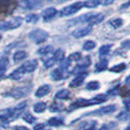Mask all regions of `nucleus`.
I'll list each match as a JSON object with an SVG mask.
<instances>
[{"label": "nucleus", "instance_id": "nucleus-1", "mask_svg": "<svg viewBox=\"0 0 130 130\" xmlns=\"http://www.w3.org/2000/svg\"><path fill=\"white\" fill-rule=\"evenodd\" d=\"M106 100H107V97L104 94H99V95L91 98L89 100L81 98V99H78L77 101H75L74 103L71 104L69 110L72 111V110H76V109L83 108V107H87V106H91V105H95V104H100L104 101H106Z\"/></svg>", "mask_w": 130, "mask_h": 130}, {"label": "nucleus", "instance_id": "nucleus-2", "mask_svg": "<svg viewBox=\"0 0 130 130\" xmlns=\"http://www.w3.org/2000/svg\"><path fill=\"white\" fill-rule=\"evenodd\" d=\"M29 38L34 43L41 44L47 41V39L49 38V34L43 29H35L29 33Z\"/></svg>", "mask_w": 130, "mask_h": 130}, {"label": "nucleus", "instance_id": "nucleus-3", "mask_svg": "<svg viewBox=\"0 0 130 130\" xmlns=\"http://www.w3.org/2000/svg\"><path fill=\"white\" fill-rule=\"evenodd\" d=\"M83 7H84V2H81V1L75 2V3L71 4V5L64 7V8L60 11V16L61 17L71 16V15L77 13L78 11H80Z\"/></svg>", "mask_w": 130, "mask_h": 130}, {"label": "nucleus", "instance_id": "nucleus-4", "mask_svg": "<svg viewBox=\"0 0 130 130\" xmlns=\"http://www.w3.org/2000/svg\"><path fill=\"white\" fill-rule=\"evenodd\" d=\"M30 89H31V87H30V86H24V87H16V88L12 89L11 91L9 92V95L12 96L13 98H16V99L22 98V97H24V96H26L27 94L30 92Z\"/></svg>", "mask_w": 130, "mask_h": 130}, {"label": "nucleus", "instance_id": "nucleus-5", "mask_svg": "<svg viewBox=\"0 0 130 130\" xmlns=\"http://www.w3.org/2000/svg\"><path fill=\"white\" fill-rule=\"evenodd\" d=\"M22 18L17 17L14 18L13 20L9 21V22H0V29L1 30H9V29H14L19 27L22 24Z\"/></svg>", "mask_w": 130, "mask_h": 130}, {"label": "nucleus", "instance_id": "nucleus-6", "mask_svg": "<svg viewBox=\"0 0 130 130\" xmlns=\"http://www.w3.org/2000/svg\"><path fill=\"white\" fill-rule=\"evenodd\" d=\"M116 110H117V106L116 105H108V106L102 107V108H100L99 110H96L94 112L87 113L86 116H87V115H108L111 114V113H114Z\"/></svg>", "mask_w": 130, "mask_h": 130}, {"label": "nucleus", "instance_id": "nucleus-7", "mask_svg": "<svg viewBox=\"0 0 130 130\" xmlns=\"http://www.w3.org/2000/svg\"><path fill=\"white\" fill-rule=\"evenodd\" d=\"M92 28L91 26H85V27H81V28H78L76 30H74L73 32L71 33L72 34V36L74 37V38H82V37H85V36H87V34H89V33L91 32Z\"/></svg>", "mask_w": 130, "mask_h": 130}, {"label": "nucleus", "instance_id": "nucleus-8", "mask_svg": "<svg viewBox=\"0 0 130 130\" xmlns=\"http://www.w3.org/2000/svg\"><path fill=\"white\" fill-rule=\"evenodd\" d=\"M42 4V0H23L22 7L27 10H33L38 8Z\"/></svg>", "mask_w": 130, "mask_h": 130}, {"label": "nucleus", "instance_id": "nucleus-9", "mask_svg": "<svg viewBox=\"0 0 130 130\" xmlns=\"http://www.w3.org/2000/svg\"><path fill=\"white\" fill-rule=\"evenodd\" d=\"M89 64H90V59H89L88 57H87V58H86V61H85L84 63L77 65L76 67L73 69L72 73H73V74H79V75L82 74V73H85L84 71L86 70L87 67L89 66Z\"/></svg>", "mask_w": 130, "mask_h": 130}, {"label": "nucleus", "instance_id": "nucleus-10", "mask_svg": "<svg viewBox=\"0 0 130 130\" xmlns=\"http://www.w3.org/2000/svg\"><path fill=\"white\" fill-rule=\"evenodd\" d=\"M56 9L55 8H53V7H51V8H47L46 10H44L43 13H42V18L44 19V21L45 22H47V21H50V20H52L54 17H55L56 15Z\"/></svg>", "mask_w": 130, "mask_h": 130}, {"label": "nucleus", "instance_id": "nucleus-11", "mask_svg": "<svg viewBox=\"0 0 130 130\" xmlns=\"http://www.w3.org/2000/svg\"><path fill=\"white\" fill-rule=\"evenodd\" d=\"M104 19V15L102 14H96V15H92L90 14V16L87 20V23L89 24V26L91 25H94V24H98L103 21Z\"/></svg>", "mask_w": 130, "mask_h": 130}, {"label": "nucleus", "instance_id": "nucleus-12", "mask_svg": "<svg viewBox=\"0 0 130 130\" xmlns=\"http://www.w3.org/2000/svg\"><path fill=\"white\" fill-rule=\"evenodd\" d=\"M22 68L24 69L25 73H31L37 68V61L36 60H28L26 62H24L22 65Z\"/></svg>", "mask_w": 130, "mask_h": 130}, {"label": "nucleus", "instance_id": "nucleus-13", "mask_svg": "<svg viewBox=\"0 0 130 130\" xmlns=\"http://www.w3.org/2000/svg\"><path fill=\"white\" fill-rule=\"evenodd\" d=\"M87 73L85 72V73H82V74H80V75H78V76L73 80V81L70 83V86L71 87H80L82 84L84 83V80L86 79V77H87Z\"/></svg>", "mask_w": 130, "mask_h": 130}, {"label": "nucleus", "instance_id": "nucleus-14", "mask_svg": "<svg viewBox=\"0 0 130 130\" xmlns=\"http://www.w3.org/2000/svg\"><path fill=\"white\" fill-rule=\"evenodd\" d=\"M23 74H25V71L22 68V66H21V67L18 68L17 70L13 71L11 74L9 75V78L12 79V80H20V79L23 76Z\"/></svg>", "mask_w": 130, "mask_h": 130}, {"label": "nucleus", "instance_id": "nucleus-15", "mask_svg": "<svg viewBox=\"0 0 130 130\" xmlns=\"http://www.w3.org/2000/svg\"><path fill=\"white\" fill-rule=\"evenodd\" d=\"M50 91H51V87H50L49 85H44V86L40 87L38 89H37L35 95H36L37 97H43L45 95H47Z\"/></svg>", "mask_w": 130, "mask_h": 130}, {"label": "nucleus", "instance_id": "nucleus-16", "mask_svg": "<svg viewBox=\"0 0 130 130\" xmlns=\"http://www.w3.org/2000/svg\"><path fill=\"white\" fill-rule=\"evenodd\" d=\"M96 125H97V122L95 120H87V121H84L80 125V127L84 130H94Z\"/></svg>", "mask_w": 130, "mask_h": 130}, {"label": "nucleus", "instance_id": "nucleus-17", "mask_svg": "<svg viewBox=\"0 0 130 130\" xmlns=\"http://www.w3.org/2000/svg\"><path fill=\"white\" fill-rule=\"evenodd\" d=\"M69 96H70V92L67 89H61L55 94L56 99H68Z\"/></svg>", "mask_w": 130, "mask_h": 130}, {"label": "nucleus", "instance_id": "nucleus-18", "mask_svg": "<svg viewBox=\"0 0 130 130\" xmlns=\"http://www.w3.org/2000/svg\"><path fill=\"white\" fill-rule=\"evenodd\" d=\"M108 65V61L106 59H102L101 61H99L97 64L95 65V72H101V71L105 70L107 68Z\"/></svg>", "mask_w": 130, "mask_h": 130}, {"label": "nucleus", "instance_id": "nucleus-19", "mask_svg": "<svg viewBox=\"0 0 130 130\" xmlns=\"http://www.w3.org/2000/svg\"><path fill=\"white\" fill-rule=\"evenodd\" d=\"M26 57V53L23 52V51H19V52H16L14 54V60L16 62H19V61H22L24 58Z\"/></svg>", "mask_w": 130, "mask_h": 130}, {"label": "nucleus", "instance_id": "nucleus-20", "mask_svg": "<svg viewBox=\"0 0 130 130\" xmlns=\"http://www.w3.org/2000/svg\"><path fill=\"white\" fill-rule=\"evenodd\" d=\"M46 108H47V105L44 102H38V103H36L33 106V110L36 113H42L46 110Z\"/></svg>", "mask_w": 130, "mask_h": 130}, {"label": "nucleus", "instance_id": "nucleus-21", "mask_svg": "<svg viewBox=\"0 0 130 130\" xmlns=\"http://www.w3.org/2000/svg\"><path fill=\"white\" fill-rule=\"evenodd\" d=\"M53 58H54V60L55 61V62H56V61H60V60H62L63 58H64V52L60 49L56 50V51L54 52Z\"/></svg>", "mask_w": 130, "mask_h": 130}, {"label": "nucleus", "instance_id": "nucleus-22", "mask_svg": "<svg viewBox=\"0 0 130 130\" xmlns=\"http://www.w3.org/2000/svg\"><path fill=\"white\" fill-rule=\"evenodd\" d=\"M48 124L51 126H59V125L63 124V120L59 118H52L49 119Z\"/></svg>", "mask_w": 130, "mask_h": 130}, {"label": "nucleus", "instance_id": "nucleus-23", "mask_svg": "<svg viewBox=\"0 0 130 130\" xmlns=\"http://www.w3.org/2000/svg\"><path fill=\"white\" fill-rule=\"evenodd\" d=\"M100 4V0H87L84 2V6L87 8H95Z\"/></svg>", "mask_w": 130, "mask_h": 130}, {"label": "nucleus", "instance_id": "nucleus-24", "mask_svg": "<svg viewBox=\"0 0 130 130\" xmlns=\"http://www.w3.org/2000/svg\"><path fill=\"white\" fill-rule=\"evenodd\" d=\"M52 78L55 80V81H59L63 78V74H62V71L60 69H55L54 71L52 72Z\"/></svg>", "mask_w": 130, "mask_h": 130}, {"label": "nucleus", "instance_id": "nucleus-25", "mask_svg": "<svg viewBox=\"0 0 130 130\" xmlns=\"http://www.w3.org/2000/svg\"><path fill=\"white\" fill-rule=\"evenodd\" d=\"M125 68H126V65H125L124 63H120V64H117V65H115V66H113V67L110 69V71H111V72H115V73H119V72L124 70Z\"/></svg>", "mask_w": 130, "mask_h": 130}, {"label": "nucleus", "instance_id": "nucleus-26", "mask_svg": "<svg viewBox=\"0 0 130 130\" xmlns=\"http://www.w3.org/2000/svg\"><path fill=\"white\" fill-rule=\"evenodd\" d=\"M26 104H27L26 101H23V102L20 103L19 105H17L16 107L14 108V111H15V113H16V114L19 116V115H20V113H22V111L25 109V107H26Z\"/></svg>", "mask_w": 130, "mask_h": 130}, {"label": "nucleus", "instance_id": "nucleus-27", "mask_svg": "<svg viewBox=\"0 0 130 130\" xmlns=\"http://www.w3.org/2000/svg\"><path fill=\"white\" fill-rule=\"evenodd\" d=\"M99 87H100V85H99V83L96 81L89 82L87 85V89H88V90H96Z\"/></svg>", "mask_w": 130, "mask_h": 130}, {"label": "nucleus", "instance_id": "nucleus-28", "mask_svg": "<svg viewBox=\"0 0 130 130\" xmlns=\"http://www.w3.org/2000/svg\"><path fill=\"white\" fill-rule=\"evenodd\" d=\"M110 25L112 27H114V28H119V26H121L122 25V20L121 19H114V20H112V21H110Z\"/></svg>", "mask_w": 130, "mask_h": 130}, {"label": "nucleus", "instance_id": "nucleus-29", "mask_svg": "<svg viewBox=\"0 0 130 130\" xmlns=\"http://www.w3.org/2000/svg\"><path fill=\"white\" fill-rule=\"evenodd\" d=\"M95 46H96L95 42H93V41H91V40H89V41H87L86 43L84 44L83 49L85 50V51H90V50H92L93 48H95Z\"/></svg>", "mask_w": 130, "mask_h": 130}, {"label": "nucleus", "instance_id": "nucleus-30", "mask_svg": "<svg viewBox=\"0 0 130 130\" xmlns=\"http://www.w3.org/2000/svg\"><path fill=\"white\" fill-rule=\"evenodd\" d=\"M52 51H53L52 46H46V47H43V48L39 49L37 53H38L39 54H42V55H46V54H50Z\"/></svg>", "mask_w": 130, "mask_h": 130}, {"label": "nucleus", "instance_id": "nucleus-31", "mask_svg": "<svg viewBox=\"0 0 130 130\" xmlns=\"http://www.w3.org/2000/svg\"><path fill=\"white\" fill-rule=\"evenodd\" d=\"M22 119H23L24 121H26L27 123H33L36 120V119L31 114H29V113H25V114L22 116Z\"/></svg>", "mask_w": 130, "mask_h": 130}, {"label": "nucleus", "instance_id": "nucleus-32", "mask_svg": "<svg viewBox=\"0 0 130 130\" xmlns=\"http://www.w3.org/2000/svg\"><path fill=\"white\" fill-rule=\"evenodd\" d=\"M70 62H71V61L68 59V58H63V59L61 60V62H60L59 69L61 71L66 70V69L69 67V65H70Z\"/></svg>", "mask_w": 130, "mask_h": 130}, {"label": "nucleus", "instance_id": "nucleus-33", "mask_svg": "<svg viewBox=\"0 0 130 130\" xmlns=\"http://www.w3.org/2000/svg\"><path fill=\"white\" fill-rule=\"evenodd\" d=\"M110 49H111V46L110 45H104L102 46L100 50H99V54L101 55V56H104V55H106V54H109V52H110Z\"/></svg>", "mask_w": 130, "mask_h": 130}, {"label": "nucleus", "instance_id": "nucleus-34", "mask_svg": "<svg viewBox=\"0 0 130 130\" xmlns=\"http://www.w3.org/2000/svg\"><path fill=\"white\" fill-rule=\"evenodd\" d=\"M68 59L70 61H78V60H81L82 59V54L80 53H74L69 55Z\"/></svg>", "mask_w": 130, "mask_h": 130}, {"label": "nucleus", "instance_id": "nucleus-35", "mask_svg": "<svg viewBox=\"0 0 130 130\" xmlns=\"http://www.w3.org/2000/svg\"><path fill=\"white\" fill-rule=\"evenodd\" d=\"M39 17L37 16V15H34V14H31V15H28V16H26V18H25V21H26L27 22H36L37 21H38Z\"/></svg>", "mask_w": 130, "mask_h": 130}, {"label": "nucleus", "instance_id": "nucleus-36", "mask_svg": "<svg viewBox=\"0 0 130 130\" xmlns=\"http://www.w3.org/2000/svg\"><path fill=\"white\" fill-rule=\"evenodd\" d=\"M61 109H62V105L57 104V103H54L50 107V110H51L52 112H57V111H60Z\"/></svg>", "mask_w": 130, "mask_h": 130}, {"label": "nucleus", "instance_id": "nucleus-37", "mask_svg": "<svg viewBox=\"0 0 130 130\" xmlns=\"http://www.w3.org/2000/svg\"><path fill=\"white\" fill-rule=\"evenodd\" d=\"M54 63H55V61L54 60V58H50V59H48L45 63H44V65H45L46 68H50V67H52Z\"/></svg>", "mask_w": 130, "mask_h": 130}, {"label": "nucleus", "instance_id": "nucleus-38", "mask_svg": "<svg viewBox=\"0 0 130 130\" xmlns=\"http://www.w3.org/2000/svg\"><path fill=\"white\" fill-rule=\"evenodd\" d=\"M8 63H9V60H8V58L5 57V56L2 57V59L0 60V66H3V67H6V68H7Z\"/></svg>", "mask_w": 130, "mask_h": 130}, {"label": "nucleus", "instance_id": "nucleus-39", "mask_svg": "<svg viewBox=\"0 0 130 130\" xmlns=\"http://www.w3.org/2000/svg\"><path fill=\"white\" fill-rule=\"evenodd\" d=\"M115 0H100V4H102L104 6H108L110 4H112Z\"/></svg>", "mask_w": 130, "mask_h": 130}, {"label": "nucleus", "instance_id": "nucleus-40", "mask_svg": "<svg viewBox=\"0 0 130 130\" xmlns=\"http://www.w3.org/2000/svg\"><path fill=\"white\" fill-rule=\"evenodd\" d=\"M44 126H45V125H44L43 123H39V124H37V125H35V126H34L33 130H42L44 128Z\"/></svg>", "mask_w": 130, "mask_h": 130}, {"label": "nucleus", "instance_id": "nucleus-41", "mask_svg": "<svg viewBox=\"0 0 130 130\" xmlns=\"http://www.w3.org/2000/svg\"><path fill=\"white\" fill-rule=\"evenodd\" d=\"M13 130H29L27 127L25 126H16V127H14Z\"/></svg>", "mask_w": 130, "mask_h": 130}, {"label": "nucleus", "instance_id": "nucleus-42", "mask_svg": "<svg viewBox=\"0 0 130 130\" xmlns=\"http://www.w3.org/2000/svg\"><path fill=\"white\" fill-rule=\"evenodd\" d=\"M5 72H6V67H3V66H0V77L3 76Z\"/></svg>", "mask_w": 130, "mask_h": 130}, {"label": "nucleus", "instance_id": "nucleus-43", "mask_svg": "<svg viewBox=\"0 0 130 130\" xmlns=\"http://www.w3.org/2000/svg\"><path fill=\"white\" fill-rule=\"evenodd\" d=\"M123 103H124V105L126 106V107L130 108V98H127V99H125L124 101H123Z\"/></svg>", "mask_w": 130, "mask_h": 130}, {"label": "nucleus", "instance_id": "nucleus-44", "mask_svg": "<svg viewBox=\"0 0 130 130\" xmlns=\"http://www.w3.org/2000/svg\"><path fill=\"white\" fill-rule=\"evenodd\" d=\"M125 82H126V84H128V85H130V75L127 78H126V80H125Z\"/></svg>", "mask_w": 130, "mask_h": 130}, {"label": "nucleus", "instance_id": "nucleus-45", "mask_svg": "<svg viewBox=\"0 0 130 130\" xmlns=\"http://www.w3.org/2000/svg\"><path fill=\"white\" fill-rule=\"evenodd\" d=\"M125 130H130V125L128 126V127H126V129H125Z\"/></svg>", "mask_w": 130, "mask_h": 130}, {"label": "nucleus", "instance_id": "nucleus-46", "mask_svg": "<svg viewBox=\"0 0 130 130\" xmlns=\"http://www.w3.org/2000/svg\"><path fill=\"white\" fill-rule=\"evenodd\" d=\"M58 1H60V2H63V1H67V0H58Z\"/></svg>", "mask_w": 130, "mask_h": 130}, {"label": "nucleus", "instance_id": "nucleus-47", "mask_svg": "<svg viewBox=\"0 0 130 130\" xmlns=\"http://www.w3.org/2000/svg\"><path fill=\"white\" fill-rule=\"evenodd\" d=\"M0 39H1V36H0Z\"/></svg>", "mask_w": 130, "mask_h": 130}, {"label": "nucleus", "instance_id": "nucleus-48", "mask_svg": "<svg viewBox=\"0 0 130 130\" xmlns=\"http://www.w3.org/2000/svg\"><path fill=\"white\" fill-rule=\"evenodd\" d=\"M49 1H52V0H49Z\"/></svg>", "mask_w": 130, "mask_h": 130}]
</instances>
